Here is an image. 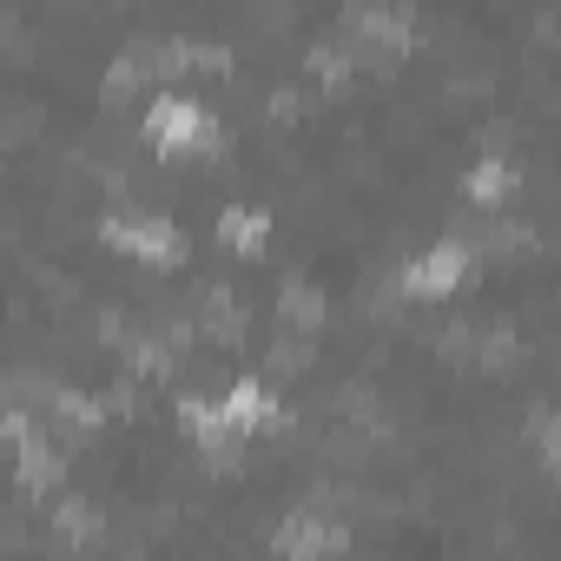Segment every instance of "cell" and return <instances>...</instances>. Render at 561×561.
Wrapping results in <instances>:
<instances>
[{"instance_id":"cell-1","label":"cell","mask_w":561,"mask_h":561,"mask_svg":"<svg viewBox=\"0 0 561 561\" xmlns=\"http://www.w3.org/2000/svg\"><path fill=\"white\" fill-rule=\"evenodd\" d=\"M146 139L159 146V152H211V139H218V126H211V113L198 106V100H185V93H159L152 106H146Z\"/></svg>"},{"instance_id":"cell-2","label":"cell","mask_w":561,"mask_h":561,"mask_svg":"<svg viewBox=\"0 0 561 561\" xmlns=\"http://www.w3.org/2000/svg\"><path fill=\"white\" fill-rule=\"evenodd\" d=\"M469 277H476V251H469L462 238H443V244H430L423 257H410L403 298H456Z\"/></svg>"},{"instance_id":"cell-3","label":"cell","mask_w":561,"mask_h":561,"mask_svg":"<svg viewBox=\"0 0 561 561\" xmlns=\"http://www.w3.org/2000/svg\"><path fill=\"white\" fill-rule=\"evenodd\" d=\"M100 238H106L113 251H126V257H146V264H179V257H185L179 225H165V218H152V211H119V218L100 225Z\"/></svg>"},{"instance_id":"cell-4","label":"cell","mask_w":561,"mask_h":561,"mask_svg":"<svg viewBox=\"0 0 561 561\" xmlns=\"http://www.w3.org/2000/svg\"><path fill=\"white\" fill-rule=\"evenodd\" d=\"M8 443H14V476H21V489L27 495H54V482H60V456H54V443L47 436H34V423L21 416V410H8Z\"/></svg>"},{"instance_id":"cell-5","label":"cell","mask_w":561,"mask_h":561,"mask_svg":"<svg viewBox=\"0 0 561 561\" xmlns=\"http://www.w3.org/2000/svg\"><path fill=\"white\" fill-rule=\"evenodd\" d=\"M351 34H357V47H364L370 60H397V54L416 47V27H410V14H397V8H364V14L351 21Z\"/></svg>"},{"instance_id":"cell-6","label":"cell","mask_w":561,"mask_h":561,"mask_svg":"<svg viewBox=\"0 0 561 561\" xmlns=\"http://www.w3.org/2000/svg\"><path fill=\"white\" fill-rule=\"evenodd\" d=\"M218 403H225V416H231V430H238V436H257V430H271V423H277V397H271V383H264V377H238Z\"/></svg>"},{"instance_id":"cell-7","label":"cell","mask_w":561,"mask_h":561,"mask_svg":"<svg viewBox=\"0 0 561 561\" xmlns=\"http://www.w3.org/2000/svg\"><path fill=\"white\" fill-rule=\"evenodd\" d=\"M522 185V172H515V159H476L469 165V179H462V198L469 205H508V192Z\"/></svg>"},{"instance_id":"cell-8","label":"cell","mask_w":561,"mask_h":561,"mask_svg":"<svg viewBox=\"0 0 561 561\" xmlns=\"http://www.w3.org/2000/svg\"><path fill=\"white\" fill-rule=\"evenodd\" d=\"M324 548H351V535L337 522H318V515H291L277 528V554H324Z\"/></svg>"},{"instance_id":"cell-9","label":"cell","mask_w":561,"mask_h":561,"mask_svg":"<svg viewBox=\"0 0 561 561\" xmlns=\"http://www.w3.org/2000/svg\"><path fill=\"white\" fill-rule=\"evenodd\" d=\"M264 238H271V218L257 211V205H225L218 211V244H231V251H264Z\"/></svg>"},{"instance_id":"cell-10","label":"cell","mask_w":561,"mask_h":561,"mask_svg":"<svg viewBox=\"0 0 561 561\" xmlns=\"http://www.w3.org/2000/svg\"><path fill=\"white\" fill-rule=\"evenodd\" d=\"M277 324H285L291 337H318L324 331V298L311 285H285V298H277Z\"/></svg>"},{"instance_id":"cell-11","label":"cell","mask_w":561,"mask_h":561,"mask_svg":"<svg viewBox=\"0 0 561 561\" xmlns=\"http://www.w3.org/2000/svg\"><path fill=\"white\" fill-rule=\"evenodd\" d=\"M139 87H159V80H152V67H146V54L133 47V54H119V60L106 67V100H133Z\"/></svg>"},{"instance_id":"cell-12","label":"cell","mask_w":561,"mask_h":561,"mask_svg":"<svg viewBox=\"0 0 561 561\" xmlns=\"http://www.w3.org/2000/svg\"><path fill=\"white\" fill-rule=\"evenodd\" d=\"M47 403H54V416H60L67 430H80V436H93V430L106 423V410H100L93 397H80V390H54Z\"/></svg>"},{"instance_id":"cell-13","label":"cell","mask_w":561,"mask_h":561,"mask_svg":"<svg viewBox=\"0 0 561 561\" xmlns=\"http://www.w3.org/2000/svg\"><path fill=\"white\" fill-rule=\"evenodd\" d=\"M198 318H205V331H211V337H238V311H231V298H225V291H205Z\"/></svg>"},{"instance_id":"cell-14","label":"cell","mask_w":561,"mask_h":561,"mask_svg":"<svg viewBox=\"0 0 561 561\" xmlns=\"http://www.w3.org/2000/svg\"><path fill=\"white\" fill-rule=\"evenodd\" d=\"M476 357H482V370H508V364H515V337L495 324V331H482V337H476Z\"/></svg>"},{"instance_id":"cell-15","label":"cell","mask_w":561,"mask_h":561,"mask_svg":"<svg viewBox=\"0 0 561 561\" xmlns=\"http://www.w3.org/2000/svg\"><path fill=\"white\" fill-rule=\"evenodd\" d=\"M60 535H67V541H93V515H87V502H60Z\"/></svg>"},{"instance_id":"cell-16","label":"cell","mask_w":561,"mask_h":561,"mask_svg":"<svg viewBox=\"0 0 561 561\" xmlns=\"http://www.w3.org/2000/svg\"><path fill=\"white\" fill-rule=\"evenodd\" d=\"M311 73H318V80H331V87H337V80H344V73H351V67H344V54H337V47H311Z\"/></svg>"},{"instance_id":"cell-17","label":"cell","mask_w":561,"mask_h":561,"mask_svg":"<svg viewBox=\"0 0 561 561\" xmlns=\"http://www.w3.org/2000/svg\"><path fill=\"white\" fill-rule=\"evenodd\" d=\"M541 462L561 476V416H548V423H541Z\"/></svg>"},{"instance_id":"cell-18","label":"cell","mask_w":561,"mask_h":561,"mask_svg":"<svg viewBox=\"0 0 561 561\" xmlns=\"http://www.w3.org/2000/svg\"><path fill=\"white\" fill-rule=\"evenodd\" d=\"M192 67H198V73H225L231 54H225V47H192Z\"/></svg>"}]
</instances>
